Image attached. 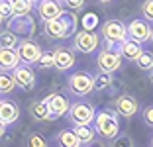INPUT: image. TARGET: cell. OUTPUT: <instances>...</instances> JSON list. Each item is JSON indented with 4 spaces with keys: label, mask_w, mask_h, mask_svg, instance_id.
I'll use <instances>...</instances> for the list:
<instances>
[{
    "label": "cell",
    "mask_w": 153,
    "mask_h": 147,
    "mask_svg": "<svg viewBox=\"0 0 153 147\" xmlns=\"http://www.w3.org/2000/svg\"><path fill=\"white\" fill-rule=\"evenodd\" d=\"M10 2H12V16H26L33 10V2L30 0H10Z\"/></svg>",
    "instance_id": "cell-23"
},
{
    "label": "cell",
    "mask_w": 153,
    "mask_h": 147,
    "mask_svg": "<svg viewBox=\"0 0 153 147\" xmlns=\"http://www.w3.org/2000/svg\"><path fill=\"white\" fill-rule=\"evenodd\" d=\"M141 16H143V20H147L149 24L153 22V0H145L143 4H141Z\"/></svg>",
    "instance_id": "cell-28"
},
{
    "label": "cell",
    "mask_w": 153,
    "mask_h": 147,
    "mask_svg": "<svg viewBox=\"0 0 153 147\" xmlns=\"http://www.w3.org/2000/svg\"><path fill=\"white\" fill-rule=\"evenodd\" d=\"M37 14H39V18L43 20V22H47V20L55 18V16H59V14L63 12V6H61V0H37Z\"/></svg>",
    "instance_id": "cell-15"
},
{
    "label": "cell",
    "mask_w": 153,
    "mask_h": 147,
    "mask_svg": "<svg viewBox=\"0 0 153 147\" xmlns=\"http://www.w3.org/2000/svg\"><path fill=\"white\" fill-rule=\"evenodd\" d=\"M67 88L71 94L79 98L88 96L92 90H94V76H90L88 73H73L71 76L67 79Z\"/></svg>",
    "instance_id": "cell-4"
},
{
    "label": "cell",
    "mask_w": 153,
    "mask_h": 147,
    "mask_svg": "<svg viewBox=\"0 0 153 147\" xmlns=\"http://www.w3.org/2000/svg\"><path fill=\"white\" fill-rule=\"evenodd\" d=\"M149 82H153V69L149 71Z\"/></svg>",
    "instance_id": "cell-36"
},
{
    "label": "cell",
    "mask_w": 153,
    "mask_h": 147,
    "mask_svg": "<svg viewBox=\"0 0 153 147\" xmlns=\"http://www.w3.org/2000/svg\"><path fill=\"white\" fill-rule=\"evenodd\" d=\"M149 41L153 43V30H151V33H149Z\"/></svg>",
    "instance_id": "cell-37"
},
{
    "label": "cell",
    "mask_w": 153,
    "mask_h": 147,
    "mask_svg": "<svg viewBox=\"0 0 153 147\" xmlns=\"http://www.w3.org/2000/svg\"><path fill=\"white\" fill-rule=\"evenodd\" d=\"M112 141H114V145H118V147H122V145H130V147H131V145H134V141H131L130 137H120V139L114 137Z\"/></svg>",
    "instance_id": "cell-33"
},
{
    "label": "cell",
    "mask_w": 153,
    "mask_h": 147,
    "mask_svg": "<svg viewBox=\"0 0 153 147\" xmlns=\"http://www.w3.org/2000/svg\"><path fill=\"white\" fill-rule=\"evenodd\" d=\"M0 16L4 20L12 18V2L10 0H0Z\"/></svg>",
    "instance_id": "cell-29"
},
{
    "label": "cell",
    "mask_w": 153,
    "mask_h": 147,
    "mask_svg": "<svg viewBox=\"0 0 153 147\" xmlns=\"http://www.w3.org/2000/svg\"><path fill=\"white\" fill-rule=\"evenodd\" d=\"M45 24V36L49 39H69L76 31V12L73 10H63V12L47 20Z\"/></svg>",
    "instance_id": "cell-1"
},
{
    "label": "cell",
    "mask_w": 153,
    "mask_h": 147,
    "mask_svg": "<svg viewBox=\"0 0 153 147\" xmlns=\"http://www.w3.org/2000/svg\"><path fill=\"white\" fill-rule=\"evenodd\" d=\"M73 37H75V41H73V43H75V49L81 51V53H92L100 45V37L94 31H79V33H75Z\"/></svg>",
    "instance_id": "cell-10"
},
{
    "label": "cell",
    "mask_w": 153,
    "mask_h": 147,
    "mask_svg": "<svg viewBox=\"0 0 153 147\" xmlns=\"http://www.w3.org/2000/svg\"><path fill=\"white\" fill-rule=\"evenodd\" d=\"M135 61H137V67L141 71H151L153 69V53L151 51H141Z\"/></svg>",
    "instance_id": "cell-25"
},
{
    "label": "cell",
    "mask_w": 153,
    "mask_h": 147,
    "mask_svg": "<svg viewBox=\"0 0 153 147\" xmlns=\"http://www.w3.org/2000/svg\"><path fill=\"white\" fill-rule=\"evenodd\" d=\"M63 4L67 6V10H73V12H76V10H82L86 4V0H63Z\"/></svg>",
    "instance_id": "cell-30"
},
{
    "label": "cell",
    "mask_w": 153,
    "mask_h": 147,
    "mask_svg": "<svg viewBox=\"0 0 153 147\" xmlns=\"http://www.w3.org/2000/svg\"><path fill=\"white\" fill-rule=\"evenodd\" d=\"M94 114H96V108L92 106L90 102H75V104H69V110H67V116L69 122L73 125H82V124H92L94 120Z\"/></svg>",
    "instance_id": "cell-5"
},
{
    "label": "cell",
    "mask_w": 153,
    "mask_h": 147,
    "mask_svg": "<svg viewBox=\"0 0 153 147\" xmlns=\"http://www.w3.org/2000/svg\"><path fill=\"white\" fill-rule=\"evenodd\" d=\"M30 114H32V118L37 120V122H53L55 120L43 100H33V102L30 104Z\"/></svg>",
    "instance_id": "cell-17"
},
{
    "label": "cell",
    "mask_w": 153,
    "mask_h": 147,
    "mask_svg": "<svg viewBox=\"0 0 153 147\" xmlns=\"http://www.w3.org/2000/svg\"><path fill=\"white\" fill-rule=\"evenodd\" d=\"M20 120V108L12 100H0V122L4 125H12Z\"/></svg>",
    "instance_id": "cell-16"
},
{
    "label": "cell",
    "mask_w": 153,
    "mask_h": 147,
    "mask_svg": "<svg viewBox=\"0 0 153 147\" xmlns=\"http://www.w3.org/2000/svg\"><path fill=\"white\" fill-rule=\"evenodd\" d=\"M114 110H116V114L122 116V118H134L135 114H137V110H140V104H137V100H135L134 96L122 94V96H118L116 100H114Z\"/></svg>",
    "instance_id": "cell-12"
},
{
    "label": "cell",
    "mask_w": 153,
    "mask_h": 147,
    "mask_svg": "<svg viewBox=\"0 0 153 147\" xmlns=\"http://www.w3.org/2000/svg\"><path fill=\"white\" fill-rule=\"evenodd\" d=\"M2 22H4V18H2V16H0V26H2Z\"/></svg>",
    "instance_id": "cell-38"
},
{
    "label": "cell",
    "mask_w": 153,
    "mask_h": 147,
    "mask_svg": "<svg viewBox=\"0 0 153 147\" xmlns=\"http://www.w3.org/2000/svg\"><path fill=\"white\" fill-rule=\"evenodd\" d=\"M57 141H59V145H63V147H79L81 145L79 137L75 135L73 129H61L57 134Z\"/></svg>",
    "instance_id": "cell-22"
},
{
    "label": "cell",
    "mask_w": 153,
    "mask_h": 147,
    "mask_svg": "<svg viewBox=\"0 0 153 147\" xmlns=\"http://www.w3.org/2000/svg\"><path fill=\"white\" fill-rule=\"evenodd\" d=\"M14 90H16V80H14L12 73L0 69V94H10Z\"/></svg>",
    "instance_id": "cell-21"
},
{
    "label": "cell",
    "mask_w": 153,
    "mask_h": 147,
    "mask_svg": "<svg viewBox=\"0 0 153 147\" xmlns=\"http://www.w3.org/2000/svg\"><path fill=\"white\" fill-rule=\"evenodd\" d=\"M16 53H18V57H20V63L36 65V63L39 61L41 47L36 43V41H32L30 37H26V39L18 41V45H16Z\"/></svg>",
    "instance_id": "cell-6"
},
{
    "label": "cell",
    "mask_w": 153,
    "mask_h": 147,
    "mask_svg": "<svg viewBox=\"0 0 153 147\" xmlns=\"http://www.w3.org/2000/svg\"><path fill=\"white\" fill-rule=\"evenodd\" d=\"M43 102L47 104V108H49V112H51V116H53V118L65 116L67 110H69V104H71L63 94H59V92H51L47 98H43Z\"/></svg>",
    "instance_id": "cell-13"
},
{
    "label": "cell",
    "mask_w": 153,
    "mask_h": 147,
    "mask_svg": "<svg viewBox=\"0 0 153 147\" xmlns=\"http://www.w3.org/2000/svg\"><path fill=\"white\" fill-rule=\"evenodd\" d=\"M12 76L16 80V86L24 90H33L36 86V73H33L32 65H26V63H20L12 69Z\"/></svg>",
    "instance_id": "cell-8"
},
{
    "label": "cell",
    "mask_w": 153,
    "mask_h": 147,
    "mask_svg": "<svg viewBox=\"0 0 153 147\" xmlns=\"http://www.w3.org/2000/svg\"><path fill=\"white\" fill-rule=\"evenodd\" d=\"M100 4H110V2H112V0H98Z\"/></svg>",
    "instance_id": "cell-35"
},
{
    "label": "cell",
    "mask_w": 153,
    "mask_h": 147,
    "mask_svg": "<svg viewBox=\"0 0 153 147\" xmlns=\"http://www.w3.org/2000/svg\"><path fill=\"white\" fill-rule=\"evenodd\" d=\"M30 2H33V4H36V2H37V0H30Z\"/></svg>",
    "instance_id": "cell-39"
},
{
    "label": "cell",
    "mask_w": 153,
    "mask_h": 147,
    "mask_svg": "<svg viewBox=\"0 0 153 147\" xmlns=\"http://www.w3.org/2000/svg\"><path fill=\"white\" fill-rule=\"evenodd\" d=\"M143 122L149 125V128H153V106H147L143 110Z\"/></svg>",
    "instance_id": "cell-32"
},
{
    "label": "cell",
    "mask_w": 153,
    "mask_h": 147,
    "mask_svg": "<svg viewBox=\"0 0 153 147\" xmlns=\"http://www.w3.org/2000/svg\"><path fill=\"white\" fill-rule=\"evenodd\" d=\"M16 65H20V57L16 53V49L0 47V69L2 71H12Z\"/></svg>",
    "instance_id": "cell-20"
},
{
    "label": "cell",
    "mask_w": 153,
    "mask_h": 147,
    "mask_svg": "<svg viewBox=\"0 0 153 147\" xmlns=\"http://www.w3.org/2000/svg\"><path fill=\"white\" fill-rule=\"evenodd\" d=\"M27 145H30V147H45V145H47V141H45L39 134H33L32 137H30V141H27Z\"/></svg>",
    "instance_id": "cell-31"
},
{
    "label": "cell",
    "mask_w": 153,
    "mask_h": 147,
    "mask_svg": "<svg viewBox=\"0 0 153 147\" xmlns=\"http://www.w3.org/2000/svg\"><path fill=\"white\" fill-rule=\"evenodd\" d=\"M98 71L102 73H114L122 65V55H120V43H106L104 49L96 57Z\"/></svg>",
    "instance_id": "cell-3"
},
{
    "label": "cell",
    "mask_w": 153,
    "mask_h": 147,
    "mask_svg": "<svg viewBox=\"0 0 153 147\" xmlns=\"http://www.w3.org/2000/svg\"><path fill=\"white\" fill-rule=\"evenodd\" d=\"M102 36L106 43H122L128 37L126 33V24L120 20H106L102 24Z\"/></svg>",
    "instance_id": "cell-7"
},
{
    "label": "cell",
    "mask_w": 153,
    "mask_h": 147,
    "mask_svg": "<svg viewBox=\"0 0 153 147\" xmlns=\"http://www.w3.org/2000/svg\"><path fill=\"white\" fill-rule=\"evenodd\" d=\"M4 134H6V125L0 122V137H4Z\"/></svg>",
    "instance_id": "cell-34"
},
{
    "label": "cell",
    "mask_w": 153,
    "mask_h": 147,
    "mask_svg": "<svg viewBox=\"0 0 153 147\" xmlns=\"http://www.w3.org/2000/svg\"><path fill=\"white\" fill-rule=\"evenodd\" d=\"M51 55H53V69L57 71H69L75 65V53L67 47H55Z\"/></svg>",
    "instance_id": "cell-14"
},
{
    "label": "cell",
    "mask_w": 153,
    "mask_h": 147,
    "mask_svg": "<svg viewBox=\"0 0 153 147\" xmlns=\"http://www.w3.org/2000/svg\"><path fill=\"white\" fill-rule=\"evenodd\" d=\"M112 86V73H98V76H94V90H104Z\"/></svg>",
    "instance_id": "cell-26"
},
{
    "label": "cell",
    "mask_w": 153,
    "mask_h": 147,
    "mask_svg": "<svg viewBox=\"0 0 153 147\" xmlns=\"http://www.w3.org/2000/svg\"><path fill=\"white\" fill-rule=\"evenodd\" d=\"M141 51H143V49H141V43L130 39V37H126V39L120 43V55H122V57H126L128 61H135Z\"/></svg>",
    "instance_id": "cell-19"
},
{
    "label": "cell",
    "mask_w": 153,
    "mask_h": 147,
    "mask_svg": "<svg viewBox=\"0 0 153 147\" xmlns=\"http://www.w3.org/2000/svg\"><path fill=\"white\" fill-rule=\"evenodd\" d=\"M92 124H94L96 134L102 135L104 139H114V137H118V134H120V120H118L116 112L96 110Z\"/></svg>",
    "instance_id": "cell-2"
},
{
    "label": "cell",
    "mask_w": 153,
    "mask_h": 147,
    "mask_svg": "<svg viewBox=\"0 0 153 147\" xmlns=\"http://www.w3.org/2000/svg\"><path fill=\"white\" fill-rule=\"evenodd\" d=\"M75 135L79 137V143L81 145H90V143H94V139H96V129H94V125L92 124H82V125H75Z\"/></svg>",
    "instance_id": "cell-18"
},
{
    "label": "cell",
    "mask_w": 153,
    "mask_h": 147,
    "mask_svg": "<svg viewBox=\"0 0 153 147\" xmlns=\"http://www.w3.org/2000/svg\"><path fill=\"white\" fill-rule=\"evenodd\" d=\"M37 63H39L41 69H53V55H51V51H41Z\"/></svg>",
    "instance_id": "cell-27"
},
{
    "label": "cell",
    "mask_w": 153,
    "mask_h": 147,
    "mask_svg": "<svg viewBox=\"0 0 153 147\" xmlns=\"http://www.w3.org/2000/svg\"><path fill=\"white\" fill-rule=\"evenodd\" d=\"M20 41V36H16L12 30H4L0 31V47H6V49H16Z\"/></svg>",
    "instance_id": "cell-24"
},
{
    "label": "cell",
    "mask_w": 153,
    "mask_h": 147,
    "mask_svg": "<svg viewBox=\"0 0 153 147\" xmlns=\"http://www.w3.org/2000/svg\"><path fill=\"white\" fill-rule=\"evenodd\" d=\"M151 145H153V141H151Z\"/></svg>",
    "instance_id": "cell-40"
},
{
    "label": "cell",
    "mask_w": 153,
    "mask_h": 147,
    "mask_svg": "<svg viewBox=\"0 0 153 147\" xmlns=\"http://www.w3.org/2000/svg\"><path fill=\"white\" fill-rule=\"evenodd\" d=\"M126 33L130 39L137 41V43H145V41H149L151 26H149L147 20H131L126 26Z\"/></svg>",
    "instance_id": "cell-11"
},
{
    "label": "cell",
    "mask_w": 153,
    "mask_h": 147,
    "mask_svg": "<svg viewBox=\"0 0 153 147\" xmlns=\"http://www.w3.org/2000/svg\"><path fill=\"white\" fill-rule=\"evenodd\" d=\"M8 30H12L16 36H22V37H32L33 31H36V22L30 14L26 16H12L8 18Z\"/></svg>",
    "instance_id": "cell-9"
}]
</instances>
